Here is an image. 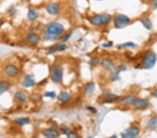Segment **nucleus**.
I'll return each instance as SVG.
<instances>
[{
  "label": "nucleus",
  "mask_w": 157,
  "mask_h": 138,
  "mask_svg": "<svg viewBox=\"0 0 157 138\" xmlns=\"http://www.w3.org/2000/svg\"><path fill=\"white\" fill-rule=\"evenodd\" d=\"M64 32V27L61 23L53 22L46 25L43 33V38L46 41L58 40Z\"/></svg>",
  "instance_id": "f257e3e1"
},
{
  "label": "nucleus",
  "mask_w": 157,
  "mask_h": 138,
  "mask_svg": "<svg viewBox=\"0 0 157 138\" xmlns=\"http://www.w3.org/2000/svg\"><path fill=\"white\" fill-rule=\"evenodd\" d=\"M157 60V55L152 50L146 52L142 57V66L144 69H151L154 66Z\"/></svg>",
  "instance_id": "f03ea898"
},
{
  "label": "nucleus",
  "mask_w": 157,
  "mask_h": 138,
  "mask_svg": "<svg viewBox=\"0 0 157 138\" xmlns=\"http://www.w3.org/2000/svg\"><path fill=\"white\" fill-rule=\"evenodd\" d=\"M110 15L108 13L97 14V15H93L92 18L89 19V22H90L91 24L97 27L108 25L110 22Z\"/></svg>",
  "instance_id": "7ed1b4c3"
},
{
  "label": "nucleus",
  "mask_w": 157,
  "mask_h": 138,
  "mask_svg": "<svg viewBox=\"0 0 157 138\" xmlns=\"http://www.w3.org/2000/svg\"><path fill=\"white\" fill-rule=\"evenodd\" d=\"M63 68L59 65H55L52 67L51 73H50V78L53 82L60 83L63 79Z\"/></svg>",
  "instance_id": "20e7f679"
},
{
  "label": "nucleus",
  "mask_w": 157,
  "mask_h": 138,
  "mask_svg": "<svg viewBox=\"0 0 157 138\" xmlns=\"http://www.w3.org/2000/svg\"><path fill=\"white\" fill-rule=\"evenodd\" d=\"M130 23L129 18L126 15L120 14V15H117L115 18L114 19V25L115 28L117 29H122L124 28L126 26H128Z\"/></svg>",
  "instance_id": "39448f33"
},
{
  "label": "nucleus",
  "mask_w": 157,
  "mask_h": 138,
  "mask_svg": "<svg viewBox=\"0 0 157 138\" xmlns=\"http://www.w3.org/2000/svg\"><path fill=\"white\" fill-rule=\"evenodd\" d=\"M4 72L5 75L9 78H15L19 74L20 70L18 67L14 64H7L4 68Z\"/></svg>",
  "instance_id": "423d86ee"
},
{
  "label": "nucleus",
  "mask_w": 157,
  "mask_h": 138,
  "mask_svg": "<svg viewBox=\"0 0 157 138\" xmlns=\"http://www.w3.org/2000/svg\"><path fill=\"white\" fill-rule=\"evenodd\" d=\"M139 133V128L136 126H132L122 133V138H137Z\"/></svg>",
  "instance_id": "0eeeda50"
},
{
  "label": "nucleus",
  "mask_w": 157,
  "mask_h": 138,
  "mask_svg": "<svg viewBox=\"0 0 157 138\" xmlns=\"http://www.w3.org/2000/svg\"><path fill=\"white\" fill-rule=\"evenodd\" d=\"M149 104H150V102L147 98H137L133 104V105L135 109L142 110V109L147 108Z\"/></svg>",
  "instance_id": "6e6552de"
},
{
  "label": "nucleus",
  "mask_w": 157,
  "mask_h": 138,
  "mask_svg": "<svg viewBox=\"0 0 157 138\" xmlns=\"http://www.w3.org/2000/svg\"><path fill=\"white\" fill-rule=\"evenodd\" d=\"M137 99V97L135 95H128L121 98L119 100V104L122 106H128L133 105L136 100Z\"/></svg>",
  "instance_id": "1a4fd4ad"
},
{
  "label": "nucleus",
  "mask_w": 157,
  "mask_h": 138,
  "mask_svg": "<svg viewBox=\"0 0 157 138\" xmlns=\"http://www.w3.org/2000/svg\"><path fill=\"white\" fill-rule=\"evenodd\" d=\"M27 40L32 45H37L40 43L41 37L35 32L31 31L28 33L27 35Z\"/></svg>",
  "instance_id": "9d476101"
},
{
  "label": "nucleus",
  "mask_w": 157,
  "mask_h": 138,
  "mask_svg": "<svg viewBox=\"0 0 157 138\" xmlns=\"http://www.w3.org/2000/svg\"><path fill=\"white\" fill-rule=\"evenodd\" d=\"M43 135L47 138H57L59 137V133L56 129L47 128L43 131Z\"/></svg>",
  "instance_id": "9b49d317"
},
{
  "label": "nucleus",
  "mask_w": 157,
  "mask_h": 138,
  "mask_svg": "<svg viewBox=\"0 0 157 138\" xmlns=\"http://www.w3.org/2000/svg\"><path fill=\"white\" fill-rule=\"evenodd\" d=\"M100 64H101L102 67L106 69V70H112L114 69V64L113 61L110 59H108V58L103 59L101 61Z\"/></svg>",
  "instance_id": "f8f14e48"
},
{
  "label": "nucleus",
  "mask_w": 157,
  "mask_h": 138,
  "mask_svg": "<svg viewBox=\"0 0 157 138\" xmlns=\"http://www.w3.org/2000/svg\"><path fill=\"white\" fill-rule=\"evenodd\" d=\"M35 79L31 75H27L23 80V84L25 87H31L35 85Z\"/></svg>",
  "instance_id": "ddd939ff"
},
{
  "label": "nucleus",
  "mask_w": 157,
  "mask_h": 138,
  "mask_svg": "<svg viewBox=\"0 0 157 138\" xmlns=\"http://www.w3.org/2000/svg\"><path fill=\"white\" fill-rule=\"evenodd\" d=\"M47 11L50 15H57L59 11V6L55 3H51L47 6Z\"/></svg>",
  "instance_id": "4468645a"
},
{
  "label": "nucleus",
  "mask_w": 157,
  "mask_h": 138,
  "mask_svg": "<svg viewBox=\"0 0 157 138\" xmlns=\"http://www.w3.org/2000/svg\"><path fill=\"white\" fill-rule=\"evenodd\" d=\"M14 97H15V100L20 103H25V102L27 101V97L26 94H25L24 92H21V91L17 92L15 94Z\"/></svg>",
  "instance_id": "2eb2a0df"
},
{
  "label": "nucleus",
  "mask_w": 157,
  "mask_h": 138,
  "mask_svg": "<svg viewBox=\"0 0 157 138\" xmlns=\"http://www.w3.org/2000/svg\"><path fill=\"white\" fill-rule=\"evenodd\" d=\"M67 46L64 43H60V44H57V45H54V46H52L51 48L49 49V51L48 52L49 53H54L56 52H61V51H64L67 49Z\"/></svg>",
  "instance_id": "dca6fc26"
},
{
  "label": "nucleus",
  "mask_w": 157,
  "mask_h": 138,
  "mask_svg": "<svg viewBox=\"0 0 157 138\" xmlns=\"http://www.w3.org/2000/svg\"><path fill=\"white\" fill-rule=\"evenodd\" d=\"M58 100L59 101L62 102V103H67L71 98V96L70 95V94L68 93L67 92H62L59 93V95L57 96Z\"/></svg>",
  "instance_id": "f3484780"
},
{
  "label": "nucleus",
  "mask_w": 157,
  "mask_h": 138,
  "mask_svg": "<svg viewBox=\"0 0 157 138\" xmlns=\"http://www.w3.org/2000/svg\"><path fill=\"white\" fill-rule=\"evenodd\" d=\"M102 96L105 98L106 101H115V100H118L119 97L118 96L115 95V94L110 93V92H104L102 95Z\"/></svg>",
  "instance_id": "a211bd4d"
},
{
  "label": "nucleus",
  "mask_w": 157,
  "mask_h": 138,
  "mask_svg": "<svg viewBox=\"0 0 157 138\" xmlns=\"http://www.w3.org/2000/svg\"><path fill=\"white\" fill-rule=\"evenodd\" d=\"M147 128L150 130V131H153L157 128V117L154 116L152 117L150 120H149L148 123H147Z\"/></svg>",
  "instance_id": "6ab92c4d"
},
{
  "label": "nucleus",
  "mask_w": 157,
  "mask_h": 138,
  "mask_svg": "<svg viewBox=\"0 0 157 138\" xmlns=\"http://www.w3.org/2000/svg\"><path fill=\"white\" fill-rule=\"evenodd\" d=\"M10 83L7 81H0V96L3 94L10 88Z\"/></svg>",
  "instance_id": "aec40b11"
},
{
  "label": "nucleus",
  "mask_w": 157,
  "mask_h": 138,
  "mask_svg": "<svg viewBox=\"0 0 157 138\" xmlns=\"http://www.w3.org/2000/svg\"><path fill=\"white\" fill-rule=\"evenodd\" d=\"M94 90H95V84L94 82H89L84 87V93L88 94V95H91L94 93Z\"/></svg>",
  "instance_id": "412c9836"
},
{
  "label": "nucleus",
  "mask_w": 157,
  "mask_h": 138,
  "mask_svg": "<svg viewBox=\"0 0 157 138\" xmlns=\"http://www.w3.org/2000/svg\"><path fill=\"white\" fill-rule=\"evenodd\" d=\"M38 17H39V13L37 11L33 10V9L29 11L27 13V18L29 20H31V21L35 20L36 19L38 18Z\"/></svg>",
  "instance_id": "4be33fe9"
},
{
  "label": "nucleus",
  "mask_w": 157,
  "mask_h": 138,
  "mask_svg": "<svg viewBox=\"0 0 157 138\" xmlns=\"http://www.w3.org/2000/svg\"><path fill=\"white\" fill-rule=\"evenodd\" d=\"M141 23L147 29H151L152 28V23L150 20L147 18H143L140 20Z\"/></svg>",
  "instance_id": "5701e85b"
},
{
  "label": "nucleus",
  "mask_w": 157,
  "mask_h": 138,
  "mask_svg": "<svg viewBox=\"0 0 157 138\" xmlns=\"http://www.w3.org/2000/svg\"><path fill=\"white\" fill-rule=\"evenodd\" d=\"M15 122L19 125H24L25 124H28L30 122V119L27 117H20L15 119Z\"/></svg>",
  "instance_id": "b1692460"
},
{
  "label": "nucleus",
  "mask_w": 157,
  "mask_h": 138,
  "mask_svg": "<svg viewBox=\"0 0 157 138\" xmlns=\"http://www.w3.org/2000/svg\"><path fill=\"white\" fill-rule=\"evenodd\" d=\"M119 48H131V49H134V48H137V45H136L133 42H127L122 45H119Z\"/></svg>",
  "instance_id": "393cba45"
},
{
  "label": "nucleus",
  "mask_w": 157,
  "mask_h": 138,
  "mask_svg": "<svg viewBox=\"0 0 157 138\" xmlns=\"http://www.w3.org/2000/svg\"><path fill=\"white\" fill-rule=\"evenodd\" d=\"M100 59L98 57H92L89 60V65L92 67H96L99 64Z\"/></svg>",
  "instance_id": "a878e982"
},
{
  "label": "nucleus",
  "mask_w": 157,
  "mask_h": 138,
  "mask_svg": "<svg viewBox=\"0 0 157 138\" xmlns=\"http://www.w3.org/2000/svg\"><path fill=\"white\" fill-rule=\"evenodd\" d=\"M45 96L48 98H55L56 97V94L54 92H48L45 94Z\"/></svg>",
  "instance_id": "bb28decb"
},
{
  "label": "nucleus",
  "mask_w": 157,
  "mask_h": 138,
  "mask_svg": "<svg viewBox=\"0 0 157 138\" xmlns=\"http://www.w3.org/2000/svg\"><path fill=\"white\" fill-rule=\"evenodd\" d=\"M67 138H78V136L74 132L71 131L69 134H67Z\"/></svg>",
  "instance_id": "cd10ccee"
},
{
  "label": "nucleus",
  "mask_w": 157,
  "mask_h": 138,
  "mask_svg": "<svg viewBox=\"0 0 157 138\" xmlns=\"http://www.w3.org/2000/svg\"><path fill=\"white\" fill-rule=\"evenodd\" d=\"M126 70V67L125 66H123V65H121L117 67V70H115V72H117V73H119V72L121 71H124V70Z\"/></svg>",
  "instance_id": "c85d7f7f"
},
{
  "label": "nucleus",
  "mask_w": 157,
  "mask_h": 138,
  "mask_svg": "<svg viewBox=\"0 0 157 138\" xmlns=\"http://www.w3.org/2000/svg\"><path fill=\"white\" fill-rule=\"evenodd\" d=\"M61 131H62L63 133H65V134H69L70 133V128L67 126H63L62 128H61Z\"/></svg>",
  "instance_id": "c756f323"
},
{
  "label": "nucleus",
  "mask_w": 157,
  "mask_h": 138,
  "mask_svg": "<svg viewBox=\"0 0 157 138\" xmlns=\"http://www.w3.org/2000/svg\"><path fill=\"white\" fill-rule=\"evenodd\" d=\"M112 45V43H110V42H109V43H106L103 44V48H110Z\"/></svg>",
  "instance_id": "7c9ffc66"
},
{
  "label": "nucleus",
  "mask_w": 157,
  "mask_h": 138,
  "mask_svg": "<svg viewBox=\"0 0 157 138\" xmlns=\"http://www.w3.org/2000/svg\"><path fill=\"white\" fill-rule=\"evenodd\" d=\"M71 36V34H68L67 35L64 36V37L63 38V42H66L69 40V38Z\"/></svg>",
  "instance_id": "2f4dec72"
},
{
  "label": "nucleus",
  "mask_w": 157,
  "mask_h": 138,
  "mask_svg": "<svg viewBox=\"0 0 157 138\" xmlns=\"http://www.w3.org/2000/svg\"><path fill=\"white\" fill-rule=\"evenodd\" d=\"M152 7L154 8V9H157V0H153L152 3Z\"/></svg>",
  "instance_id": "473e14b6"
},
{
  "label": "nucleus",
  "mask_w": 157,
  "mask_h": 138,
  "mask_svg": "<svg viewBox=\"0 0 157 138\" xmlns=\"http://www.w3.org/2000/svg\"><path fill=\"white\" fill-rule=\"evenodd\" d=\"M152 96L155 97V98H157V88H156V89H155L154 90L152 91Z\"/></svg>",
  "instance_id": "72a5a7b5"
},
{
  "label": "nucleus",
  "mask_w": 157,
  "mask_h": 138,
  "mask_svg": "<svg viewBox=\"0 0 157 138\" xmlns=\"http://www.w3.org/2000/svg\"><path fill=\"white\" fill-rule=\"evenodd\" d=\"M88 108H89V110L92 111H92H93V112H96V109H94V107H88Z\"/></svg>",
  "instance_id": "f704fd0d"
},
{
  "label": "nucleus",
  "mask_w": 157,
  "mask_h": 138,
  "mask_svg": "<svg viewBox=\"0 0 157 138\" xmlns=\"http://www.w3.org/2000/svg\"><path fill=\"white\" fill-rule=\"evenodd\" d=\"M110 138H117V136L116 135H112V136H111L110 137Z\"/></svg>",
  "instance_id": "c9c22d12"
},
{
  "label": "nucleus",
  "mask_w": 157,
  "mask_h": 138,
  "mask_svg": "<svg viewBox=\"0 0 157 138\" xmlns=\"http://www.w3.org/2000/svg\"><path fill=\"white\" fill-rule=\"evenodd\" d=\"M31 138H39V137H31Z\"/></svg>",
  "instance_id": "e433bc0d"
},
{
  "label": "nucleus",
  "mask_w": 157,
  "mask_h": 138,
  "mask_svg": "<svg viewBox=\"0 0 157 138\" xmlns=\"http://www.w3.org/2000/svg\"><path fill=\"white\" fill-rule=\"evenodd\" d=\"M26 1H30V0H26Z\"/></svg>",
  "instance_id": "4c0bfd02"
},
{
  "label": "nucleus",
  "mask_w": 157,
  "mask_h": 138,
  "mask_svg": "<svg viewBox=\"0 0 157 138\" xmlns=\"http://www.w3.org/2000/svg\"><path fill=\"white\" fill-rule=\"evenodd\" d=\"M46 138H47V137H46Z\"/></svg>",
  "instance_id": "58836bf2"
}]
</instances>
